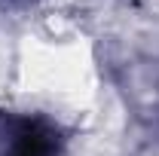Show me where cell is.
<instances>
[{
  "label": "cell",
  "mask_w": 159,
  "mask_h": 156,
  "mask_svg": "<svg viewBox=\"0 0 159 156\" xmlns=\"http://www.w3.org/2000/svg\"><path fill=\"white\" fill-rule=\"evenodd\" d=\"M9 156H58V135L43 119H16Z\"/></svg>",
  "instance_id": "obj_1"
}]
</instances>
